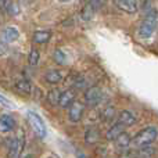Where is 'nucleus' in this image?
I'll return each instance as SVG.
<instances>
[{"label": "nucleus", "mask_w": 158, "mask_h": 158, "mask_svg": "<svg viewBox=\"0 0 158 158\" xmlns=\"http://www.w3.org/2000/svg\"><path fill=\"white\" fill-rule=\"evenodd\" d=\"M25 147V133L18 131V133L11 139L8 146V158H19Z\"/></svg>", "instance_id": "nucleus-4"}, {"label": "nucleus", "mask_w": 158, "mask_h": 158, "mask_svg": "<svg viewBox=\"0 0 158 158\" xmlns=\"http://www.w3.org/2000/svg\"><path fill=\"white\" fill-rule=\"evenodd\" d=\"M53 58H54V61L57 64H60V65H65L67 64V54H65V52L61 49H56L54 54H53Z\"/></svg>", "instance_id": "nucleus-19"}, {"label": "nucleus", "mask_w": 158, "mask_h": 158, "mask_svg": "<svg viewBox=\"0 0 158 158\" xmlns=\"http://www.w3.org/2000/svg\"><path fill=\"white\" fill-rule=\"evenodd\" d=\"M18 38H19V31L14 27H6L0 32V43H3V44L13 43Z\"/></svg>", "instance_id": "nucleus-6"}, {"label": "nucleus", "mask_w": 158, "mask_h": 158, "mask_svg": "<svg viewBox=\"0 0 158 158\" xmlns=\"http://www.w3.org/2000/svg\"><path fill=\"white\" fill-rule=\"evenodd\" d=\"M85 140L89 144H93V143H97L100 140V131L97 128H90L87 129L86 135H85Z\"/></svg>", "instance_id": "nucleus-16"}, {"label": "nucleus", "mask_w": 158, "mask_h": 158, "mask_svg": "<svg viewBox=\"0 0 158 158\" xmlns=\"http://www.w3.org/2000/svg\"><path fill=\"white\" fill-rule=\"evenodd\" d=\"M136 117H135L133 112L128 111V110H123V111L119 112V115H118V122L121 123V125H123L126 128V126H132L136 123Z\"/></svg>", "instance_id": "nucleus-11"}, {"label": "nucleus", "mask_w": 158, "mask_h": 158, "mask_svg": "<svg viewBox=\"0 0 158 158\" xmlns=\"http://www.w3.org/2000/svg\"><path fill=\"white\" fill-rule=\"evenodd\" d=\"M158 137V129L156 126H146L144 129L139 132L136 136L132 139V144H135L136 147H148L150 144H153Z\"/></svg>", "instance_id": "nucleus-2"}, {"label": "nucleus", "mask_w": 158, "mask_h": 158, "mask_svg": "<svg viewBox=\"0 0 158 158\" xmlns=\"http://www.w3.org/2000/svg\"><path fill=\"white\" fill-rule=\"evenodd\" d=\"M94 13H96L94 8L86 3L83 10H82V19H83V21H90V19L93 18V15H94Z\"/></svg>", "instance_id": "nucleus-21"}, {"label": "nucleus", "mask_w": 158, "mask_h": 158, "mask_svg": "<svg viewBox=\"0 0 158 158\" xmlns=\"http://www.w3.org/2000/svg\"><path fill=\"white\" fill-rule=\"evenodd\" d=\"M46 158H53V157H46Z\"/></svg>", "instance_id": "nucleus-27"}, {"label": "nucleus", "mask_w": 158, "mask_h": 158, "mask_svg": "<svg viewBox=\"0 0 158 158\" xmlns=\"http://www.w3.org/2000/svg\"><path fill=\"white\" fill-rule=\"evenodd\" d=\"M157 24H158V13L157 8H154V10L146 13L144 17H143V21L139 27V36L142 39H150L156 32Z\"/></svg>", "instance_id": "nucleus-1"}, {"label": "nucleus", "mask_w": 158, "mask_h": 158, "mask_svg": "<svg viewBox=\"0 0 158 158\" xmlns=\"http://www.w3.org/2000/svg\"><path fill=\"white\" fill-rule=\"evenodd\" d=\"M14 128H15V119H14L13 115H10V114L0 115V132L2 133L13 131Z\"/></svg>", "instance_id": "nucleus-10"}, {"label": "nucleus", "mask_w": 158, "mask_h": 158, "mask_svg": "<svg viewBox=\"0 0 158 158\" xmlns=\"http://www.w3.org/2000/svg\"><path fill=\"white\" fill-rule=\"evenodd\" d=\"M75 96H77V93L72 89H67L64 92H61L58 107H61V108H69L75 103Z\"/></svg>", "instance_id": "nucleus-9"}, {"label": "nucleus", "mask_w": 158, "mask_h": 158, "mask_svg": "<svg viewBox=\"0 0 158 158\" xmlns=\"http://www.w3.org/2000/svg\"><path fill=\"white\" fill-rule=\"evenodd\" d=\"M58 2H61V3H68V2H71V0H58Z\"/></svg>", "instance_id": "nucleus-25"}, {"label": "nucleus", "mask_w": 158, "mask_h": 158, "mask_svg": "<svg viewBox=\"0 0 158 158\" xmlns=\"http://www.w3.org/2000/svg\"><path fill=\"white\" fill-rule=\"evenodd\" d=\"M0 104H2V106H4V107H13V103H11V101H8L7 98H4L2 94H0Z\"/></svg>", "instance_id": "nucleus-23"}, {"label": "nucleus", "mask_w": 158, "mask_h": 158, "mask_svg": "<svg viewBox=\"0 0 158 158\" xmlns=\"http://www.w3.org/2000/svg\"><path fill=\"white\" fill-rule=\"evenodd\" d=\"M39 60H40V53H39V50L36 47H32L29 52V56H28V63H29V65L35 67L38 65Z\"/></svg>", "instance_id": "nucleus-17"}, {"label": "nucleus", "mask_w": 158, "mask_h": 158, "mask_svg": "<svg viewBox=\"0 0 158 158\" xmlns=\"http://www.w3.org/2000/svg\"><path fill=\"white\" fill-rule=\"evenodd\" d=\"M115 142H117V146H118V147H122V148H125V147H128V146L132 143V137L129 136V135L125 132V133H122V135H121V136L118 137V139L115 140Z\"/></svg>", "instance_id": "nucleus-20"}, {"label": "nucleus", "mask_w": 158, "mask_h": 158, "mask_svg": "<svg viewBox=\"0 0 158 158\" xmlns=\"http://www.w3.org/2000/svg\"><path fill=\"white\" fill-rule=\"evenodd\" d=\"M114 117H115V108L112 106L106 107V108L101 111V118H103V121H111Z\"/></svg>", "instance_id": "nucleus-22"}, {"label": "nucleus", "mask_w": 158, "mask_h": 158, "mask_svg": "<svg viewBox=\"0 0 158 158\" xmlns=\"http://www.w3.org/2000/svg\"><path fill=\"white\" fill-rule=\"evenodd\" d=\"M122 133H125V126L121 125L119 122H117L108 129V132H107V139L115 142Z\"/></svg>", "instance_id": "nucleus-13"}, {"label": "nucleus", "mask_w": 158, "mask_h": 158, "mask_svg": "<svg viewBox=\"0 0 158 158\" xmlns=\"http://www.w3.org/2000/svg\"><path fill=\"white\" fill-rule=\"evenodd\" d=\"M15 89L18 90L19 93L22 94H32V90H33V86H32V82L28 81V79H21L15 83Z\"/></svg>", "instance_id": "nucleus-14"}, {"label": "nucleus", "mask_w": 158, "mask_h": 158, "mask_svg": "<svg viewBox=\"0 0 158 158\" xmlns=\"http://www.w3.org/2000/svg\"><path fill=\"white\" fill-rule=\"evenodd\" d=\"M101 100H103V92L98 86H92L85 92V101L87 106L96 107L101 103Z\"/></svg>", "instance_id": "nucleus-5"}, {"label": "nucleus", "mask_w": 158, "mask_h": 158, "mask_svg": "<svg viewBox=\"0 0 158 158\" xmlns=\"http://www.w3.org/2000/svg\"><path fill=\"white\" fill-rule=\"evenodd\" d=\"M83 111H85V106L79 101H75L71 107L68 108V118L71 122L77 123L82 119V115H83Z\"/></svg>", "instance_id": "nucleus-8"}, {"label": "nucleus", "mask_w": 158, "mask_h": 158, "mask_svg": "<svg viewBox=\"0 0 158 158\" xmlns=\"http://www.w3.org/2000/svg\"><path fill=\"white\" fill-rule=\"evenodd\" d=\"M24 2H25V3H31V2H32V0H24Z\"/></svg>", "instance_id": "nucleus-26"}, {"label": "nucleus", "mask_w": 158, "mask_h": 158, "mask_svg": "<svg viewBox=\"0 0 158 158\" xmlns=\"http://www.w3.org/2000/svg\"><path fill=\"white\" fill-rule=\"evenodd\" d=\"M114 6L126 14H135L139 10L137 0H114Z\"/></svg>", "instance_id": "nucleus-7"}, {"label": "nucleus", "mask_w": 158, "mask_h": 158, "mask_svg": "<svg viewBox=\"0 0 158 158\" xmlns=\"http://www.w3.org/2000/svg\"><path fill=\"white\" fill-rule=\"evenodd\" d=\"M6 52H7V47H6V44L0 43V57H2V56H4Z\"/></svg>", "instance_id": "nucleus-24"}, {"label": "nucleus", "mask_w": 158, "mask_h": 158, "mask_svg": "<svg viewBox=\"0 0 158 158\" xmlns=\"http://www.w3.org/2000/svg\"><path fill=\"white\" fill-rule=\"evenodd\" d=\"M27 117H28V122H29L31 128L33 129L36 136H38L39 139H44L47 135V129H46V125H44L43 119L40 118V115H38L35 111H28Z\"/></svg>", "instance_id": "nucleus-3"}, {"label": "nucleus", "mask_w": 158, "mask_h": 158, "mask_svg": "<svg viewBox=\"0 0 158 158\" xmlns=\"http://www.w3.org/2000/svg\"><path fill=\"white\" fill-rule=\"evenodd\" d=\"M60 96H61V92L58 89H52L49 93H47V101L49 104L52 106H58V101H60Z\"/></svg>", "instance_id": "nucleus-18"}, {"label": "nucleus", "mask_w": 158, "mask_h": 158, "mask_svg": "<svg viewBox=\"0 0 158 158\" xmlns=\"http://www.w3.org/2000/svg\"><path fill=\"white\" fill-rule=\"evenodd\" d=\"M64 78V72L61 69H47L46 74H44V81L47 83L56 85L58 82H61Z\"/></svg>", "instance_id": "nucleus-12"}, {"label": "nucleus", "mask_w": 158, "mask_h": 158, "mask_svg": "<svg viewBox=\"0 0 158 158\" xmlns=\"http://www.w3.org/2000/svg\"><path fill=\"white\" fill-rule=\"evenodd\" d=\"M50 38H52V32L50 31H36L35 33H33V36H32V39H33V42L35 43H38V44H44V43H47V42L50 40Z\"/></svg>", "instance_id": "nucleus-15"}]
</instances>
